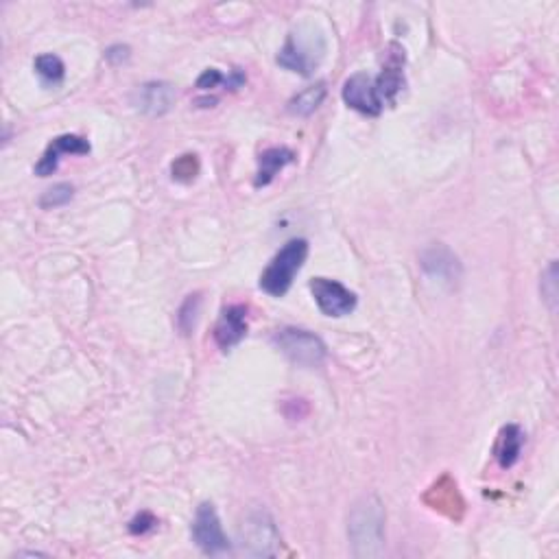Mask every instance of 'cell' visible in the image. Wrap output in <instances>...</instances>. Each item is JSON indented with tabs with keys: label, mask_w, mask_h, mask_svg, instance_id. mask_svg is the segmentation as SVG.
Masks as SVG:
<instances>
[{
	"label": "cell",
	"mask_w": 559,
	"mask_h": 559,
	"mask_svg": "<svg viewBox=\"0 0 559 559\" xmlns=\"http://www.w3.org/2000/svg\"><path fill=\"white\" fill-rule=\"evenodd\" d=\"M347 536L356 557H380L385 551V507L376 496H362L347 518Z\"/></svg>",
	"instance_id": "obj_1"
},
{
	"label": "cell",
	"mask_w": 559,
	"mask_h": 559,
	"mask_svg": "<svg viewBox=\"0 0 559 559\" xmlns=\"http://www.w3.org/2000/svg\"><path fill=\"white\" fill-rule=\"evenodd\" d=\"M306 258H309V240L293 239L289 240L278 254L274 256L269 266L260 275V289L271 297H282L289 293L291 284H293L295 275L304 266Z\"/></svg>",
	"instance_id": "obj_2"
},
{
	"label": "cell",
	"mask_w": 559,
	"mask_h": 559,
	"mask_svg": "<svg viewBox=\"0 0 559 559\" xmlns=\"http://www.w3.org/2000/svg\"><path fill=\"white\" fill-rule=\"evenodd\" d=\"M282 354L300 367H319L326 361V345L319 336L301 328H282L274 336Z\"/></svg>",
	"instance_id": "obj_3"
},
{
	"label": "cell",
	"mask_w": 559,
	"mask_h": 559,
	"mask_svg": "<svg viewBox=\"0 0 559 559\" xmlns=\"http://www.w3.org/2000/svg\"><path fill=\"white\" fill-rule=\"evenodd\" d=\"M193 540L208 555H221V553L230 551V542L225 537L213 502H201L197 507L193 522Z\"/></svg>",
	"instance_id": "obj_4"
},
{
	"label": "cell",
	"mask_w": 559,
	"mask_h": 559,
	"mask_svg": "<svg viewBox=\"0 0 559 559\" xmlns=\"http://www.w3.org/2000/svg\"><path fill=\"white\" fill-rule=\"evenodd\" d=\"M310 291L321 313L328 317H345L356 309V295L336 280L315 278L310 282Z\"/></svg>",
	"instance_id": "obj_5"
},
{
	"label": "cell",
	"mask_w": 559,
	"mask_h": 559,
	"mask_svg": "<svg viewBox=\"0 0 559 559\" xmlns=\"http://www.w3.org/2000/svg\"><path fill=\"white\" fill-rule=\"evenodd\" d=\"M344 100L352 109L365 116H379L382 108H385L379 97L374 79L365 73L352 74L344 83Z\"/></svg>",
	"instance_id": "obj_6"
},
{
	"label": "cell",
	"mask_w": 559,
	"mask_h": 559,
	"mask_svg": "<svg viewBox=\"0 0 559 559\" xmlns=\"http://www.w3.org/2000/svg\"><path fill=\"white\" fill-rule=\"evenodd\" d=\"M247 335V309L240 304H231L223 309L214 326V341L223 352L239 345Z\"/></svg>",
	"instance_id": "obj_7"
},
{
	"label": "cell",
	"mask_w": 559,
	"mask_h": 559,
	"mask_svg": "<svg viewBox=\"0 0 559 559\" xmlns=\"http://www.w3.org/2000/svg\"><path fill=\"white\" fill-rule=\"evenodd\" d=\"M317 62H319V57H315L313 44L304 42V38L295 33L289 35L284 48H282L278 55V64L282 68L301 74V77L313 74Z\"/></svg>",
	"instance_id": "obj_8"
},
{
	"label": "cell",
	"mask_w": 559,
	"mask_h": 559,
	"mask_svg": "<svg viewBox=\"0 0 559 559\" xmlns=\"http://www.w3.org/2000/svg\"><path fill=\"white\" fill-rule=\"evenodd\" d=\"M243 537L249 546L251 555H274L275 544H278V533H275L274 522L266 513H256L247 520L243 528ZM243 542V544H245Z\"/></svg>",
	"instance_id": "obj_9"
},
{
	"label": "cell",
	"mask_w": 559,
	"mask_h": 559,
	"mask_svg": "<svg viewBox=\"0 0 559 559\" xmlns=\"http://www.w3.org/2000/svg\"><path fill=\"white\" fill-rule=\"evenodd\" d=\"M62 153H77V155H85L90 153V143L88 140L79 138V135L66 134V135H57L53 143L48 144V149L44 151V155L39 158V162L35 164V173L39 178H48L57 170L59 164V155Z\"/></svg>",
	"instance_id": "obj_10"
},
{
	"label": "cell",
	"mask_w": 559,
	"mask_h": 559,
	"mask_svg": "<svg viewBox=\"0 0 559 559\" xmlns=\"http://www.w3.org/2000/svg\"><path fill=\"white\" fill-rule=\"evenodd\" d=\"M522 444H525V432L518 424H507L498 432L496 446H493V457H496L501 467H513L520 459Z\"/></svg>",
	"instance_id": "obj_11"
},
{
	"label": "cell",
	"mask_w": 559,
	"mask_h": 559,
	"mask_svg": "<svg viewBox=\"0 0 559 559\" xmlns=\"http://www.w3.org/2000/svg\"><path fill=\"white\" fill-rule=\"evenodd\" d=\"M175 100V90L170 83L151 82L138 90V108L151 116H162Z\"/></svg>",
	"instance_id": "obj_12"
},
{
	"label": "cell",
	"mask_w": 559,
	"mask_h": 559,
	"mask_svg": "<svg viewBox=\"0 0 559 559\" xmlns=\"http://www.w3.org/2000/svg\"><path fill=\"white\" fill-rule=\"evenodd\" d=\"M291 162H295V153L286 147H274L266 149L260 153L258 158V173H256V188H263V186H269L271 181L275 179V175L280 173L284 166H289Z\"/></svg>",
	"instance_id": "obj_13"
},
{
	"label": "cell",
	"mask_w": 559,
	"mask_h": 559,
	"mask_svg": "<svg viewBox=\"0 0 559 559\" xmlns=\"http://www.w3.org/2000/svg\"><path fill=\"white\" fill-rule=\"evenodd\" d=\"M422 266L428 271L431 275L441 280H457L459 278V260L457 256L452 254L450 249L446 247L437 245L431 247V249L422 254Z\"/></svg>",
	"instance_id": "obj_14"
},
{
	"label": "cell",
	"mask_w": 559,
	"mask_h": 559,
	"mask_svg": "<svg viewBox=\"0 0 559 559\" xmlns=\"http://www.w3.org/2000/svg\"><path fill=\"white\" fill-rule=\"evenodd\" d=\"M448 487H444V478L441 481H437L435 485L431 487L432 493H437V501H428L432 505V510H440L448 513L450 518H457L455 510H463V501L459 496V492H457V483L452 481L450 476H448Z\"/></svg>",
	"instance_id": "obj_15"
},
{
	"label": "cell",
	"mask_w": 559,
	"mask_h": 559,
	"mask_svg": "<svg viewBox=\"0 0 559 559\" xmlns=\"http://www.w3.org/2000/svg\"><path fill=\"white\" fill-rule=\"evenodd\" d=\"M374 83H376V90H379V97L382 100V105L385 103L394 105L397 94H400L402 88H405V74H402L400 64L382 70V73L379 74V79H374Z\"/></svg>",
	"instance_id": "obj_16"
},
{
	"label": "cell",
	"mask_w": 559,
	"mask_h": 559,
	"mask_svg": "<svg viewBox=\"0 0 559 559\" xmlns=\"http://www.w3.org/2000/svg\"><path fill=\"white\" fill-rule=\"evenodd\" d=\"M324 99H326V83L319 82L317 85H310V88H306L304 92H300L297 97L291 99L289 112L295 116H310L321 103H324Z\"/></svg>",
	"instance_id": "obj_17"
},
{
	"label": "cell",
	"mask_w": 559,
	"mask_h": 559,
	"mask_svg": "<svg viewBox=\"0 0 559 559\" xmlns=\"http://www.w3.org/2000/svg\"><path fill=\"white\" fill-rule=\"evenodd\" d=\"M35 70H38V74L47 83H59L64 79V73H66L62 59H59L57 55H50V53L39 55V57L35 59Z\"/></svg>",
	"instance_id": "obj_18"
},
{
	"label": "cell",
	"mask_w": 559,
	"mask_h": 559,
	"mask_svg": "<svg viewBox=\"0 0 559 559\" xmlns=\"http://www.w3.org/2000/svg\"><path fill=\"white\" fill-rule=\"evenodd\" d=\"M199 306H201V297L195 293V295H188V300L181 304L179 309V328L184 335H190L195 328V324H197V315H199Z\"/></svg>",
	"instance_id": "obj_19"
},
{
	"label": "cell",
	"mask_w": 559,
	"mask_h": 559,
	"mask_svg": "<svg viewBox=\"0 0 559 559\" xmlns=\"http://www.w3.org/2000/svg\"><path fill=\"white\" fill-rule=\"evenodd\" d=\"M74 195V188L70 184H57L53 186V188H48L47 193L39 197V205H42L44 210H50V208H59V205H66L70 199H73Z\"/></svg>",
	"instance_id": "obj_20"
},
{
	"label": "cell",
	"mask_w": 559,
	"mask_h": 559,
	"mask_svg": "<svg viewBox=\"0 0 559 559\" xmlns=\"http://www.w3.org/2000/svg\"><path fill=\"white\" fill-rule=\"evenodd\" d=\"M170 173H173V179L184 181V184L193 181L199 173L197 155H181V158L175 160L173 166H170Z\"/></svg>",
	"instance_id": "obj_21"
},
{
	"label": "cell",
	"mask_w": 559,
	"mask_h": 559,
	"mask_svg": "<svg viewBox=\"0 0 559 559\" xmlns=\"http://www.w3.org/2000/svg\"><path fill=\"white\" fill-rule=\"evenodd\" d=\"M557 265L553 263L551 266H548V271L544 274V280H542V295L544 300L551 304V309H555V300H557Z\"/></svg>",
	"instance_id": "obj_22"
},
{
	"label": "cell",
	"mask_w": 559,
	"mask_h": 559,
	"mask_svg": "<svg viewBox=\"0 0 559 559\" xmlns=\"http://www.w3.org/2000/svg\"><path fill=\"white\" fill-rule=\"evenodd\" d=\"M155 525H158V520H155L149 511H143L140 516L134 518L132 525H129V531H132L134 536H144L151 528H155Z\"/></svg>",
	"instance_id": "obj_23"
},
{
	"label": "cell",
	"mask_w": 559,
	"mask_h": 559,
	"mask_svg": "<svg viewBox=\"0 0 559 559\" xmlns=\"http://www.w3.org/2000/svg\"><path fill=\"white\" fill-rule=\"evenodd\" d=\"M223 82H225L223 74H221L216 68H210V70H205V73L197 79V88L199 90H210V88H216V85L223 83Z\"/></svg>",
	"instance_id": "obj_24"
},
{
	"label": "cell",
	"mask_w": 559,
	"mask_h": 559,
	"mask_svg": "<svg viewBox=\"0 0 559 559\" xmlns=\"http://www.w3.org/2000/svg\"><path fill=\"white\" fill-rule=\"evenodd\" d=\"M105 57L109 59V62H120V59H127L129 57V48L127 47H112L105 53Z\"/></svg>",
	"instance_id": "obj_25"
}]
</instances>
